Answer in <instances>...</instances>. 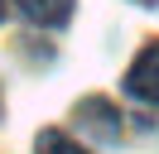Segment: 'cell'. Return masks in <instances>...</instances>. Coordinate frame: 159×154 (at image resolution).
<instances>
[{"mask_svg":"<svg viewBox=\"0 0 159 154\" xmlns=\"http://www.w3.org/2000/svg\"><path fill=\"white\" fill-rule=\"evenodd\" d=\"M125 92L135 96V101L159 106V38H149V43L140 48V58L130 63V72H125Z\"/></svg>","mask_w":159,"mask_h":154,"instance_id":"cell-1","label":"cell"},{"mask_svg":"<svg viewBox=\"0 0 159 154\" xmlns=\"http://www.w3.org/2000/svg\"><path fill=\"white\" fill-rule=\"evenodd\" d=\"M77 116H82V125H87V130H97L101 135V140H116V135H120V116H116V106H111V101H101V96H92V101H82L77 106Z\"/></svg>","mask_w":159,"mask_h":154,"instance_id":"cell-2","label":"cell"},{"mask_svg":"<svg viewBox=\"0 0 159 154\" xmlns=\"http://www.w3.org/2000/svg\"><path fill=\"white\" fill-rule=\"evenodd\" d=\"M20 5V15L24 19H34V24H68V15H72V0H15Z\"/></svg>","mask_w":159,"mask_h":154,"instance_id":"cell-3","label":"cell"},{"mask_svg":"<svg viewBox=\"0 0 159 154\" xmlns=\"http://www.w3.org/2000/svg\"><path fill=\"white\" fill-rule=\"evenodd\" d=\"M34 154H87L72 135L63 130H39V140H34Z\"/></svg>","mask_w":159,"mask_h":154,"instance_id":"cell-4","label":"cell"},{"mask_svg":"<svg viewBox=\"0 0 159 154\" xmlns=\"http://www.w3.org/2000/svg\"><path fill=\"white\" fill-rule=\"evenodd\" d=\"M0 15H5V0H0Z\"/></svg>","mask_w":159,"mask_h":154,"instance_id":"cell-5","label":"cell"}]
</instances>
